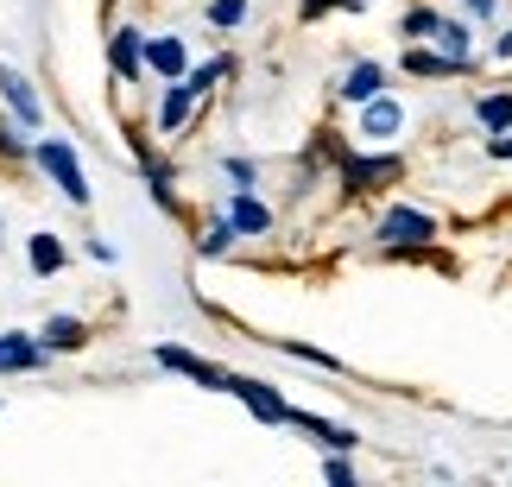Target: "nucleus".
<instances>
[{
  "mask_svg": "<svg viewBox=\"0 0 512 487\" xmlns=\"http://www.w3.org/2000/svg\"><path fill=\"white\" fill-rule=\"evenodd\" d=\"M336 184H342V203H361V197H386L392 184H405V159L399 152H342L336 159Z\"/></svg>",
  "mask_w": 512,
  "mask_h": 487,
  "instance_id": "obj_1",
  "label": "nucleus"
},
{
  "mask_svg": "<svg viewBox=\"0 0 512 487\" xmlns=\"http://www.w3.org/2000/svg\"><path fill=\"white\" fill-rule=\"evenodd\" d=\"M32 165L45 171L57 190H64V203L89 209V178H83V159H76L70 140H32Z\"/></svg>",
  "mask_w": 512,
  "mask_h": 487,
  "instance_id": "obj_2",
  "label": "nucleus"
},
{
  "mask_svg": "<svg viewBox=\"0 0 512 487\" xmlns=\"http://www.w3.org/2000/svg\"><path fill=\"white\" fill-rule=\"evenodd\" d=\"M373 235H380V247H437V216H424V209L411 203H392L380 209V222H373Z\"/></svg>",
  "mask_w": 512,
  "mask_h": 487,
  "instance_id": "obj_3",
  "label": "nucleus"
},
{
  "mask_svg": "<svg viewBox=\"0 0 512 487\" xmlns=\"http://www.w3.org/2000/svg\"><path fill=\"white\" fill-rule=\"evenodd\" d=\"M127 146H133V165H140V178H146V190H152V203H159L165 216L184 222V203H177V171H171V159H159V152L146 146V133H133V127H127Z\"/></svg>",
  "mask_w": 512,
  "mask_h": 487,
  "instance_id": "obj_4",
  "label": "nucleus"
},
{
  "mask_svg": "<svg viewBox=\"0 0 512 487\" xmlns=\"http://www.w3.org/2000/svg\"><path fill=\"white\" fill-rule=\"evenodd\" d=\"M152 361L165 367V374H184V380H196L203 393H228V367H215V361H203L196 348H177V342H159L152 348Z\"/></svg>",
  "mask_w": 512,
  "mask_h": 487,
  "instance_id": "obj_5",
  "label": "nucleus"
},
{
  "mask_svg": "<svg viewBox=\"0 0 512 487\" xmlns=\"http://www.w3.org/2000/svg\"><path fill=\"white\" fill-rule=\"evenodd\" d=\"M0 108L13 114L26 133L45 127V102H38V89H32V76L26 70H13V64H0Z\"/></svg>",
  "mask_w": 512,
  "mask_h": 487,
  "instance_id": "obj_6",
  "label": "nucleus"
},
{
  "mask_svg": "<svg viewBox=\"0 0 512 487\" xmlns=\"http://www.w3.org/2000/svg\"><path fill=\"white\" fill-rule=\"evenodd\" d=\"M399 70H405V76H424V83H443V76H468L475 64H462V57L437 51L430 38H411V45H405V57H399Z\"/></svg>",
  "mask_w": 512,
  "mask_h": 487,
  "instance_id": "obj_7",
  "label": "nucleus"
},
{
  "mask_svg": "<svg viewBox=\"0 0 512 487\" xmlns=\"http://www.w3.org/2000/svg\"><path fill=\"white\" fill-rule=\"evenodd\" d=\"M228 393L241 399L260 424H285V412H291V399L279 393V386H266V380H253V374H228Z\"/></svg>",
  "mask_w": 512,
  "mask_h": 487,
  "instance_id": "obj_8",
  "label": "nucleus"
},
{
  "mask_svg": "<svg viewBox=\"0 0 512 487\" xmlns=\"http://www.w3.org/2000/svg\"><path fill=\"white\" fill-rule=\"evenodd\" d=\"M108 70H114V83H140L146 76V32L140 26H114L108 32Z\"/></svg>",
  "mask_w": 512,
  "mask_h": 487,
  "instance_id": "obj_9",
  "label": "nucleus"
},
{
  "mask_svg": "<svg viewBox=\"0 0 512 487\" xmlns=\"http://www.w3.org/2000/svg\"><path fill=\"white\" fill-rule=\"evenodd\" d=\"M51 361V348L32 336V329H7L0 336V374H38Z\"/></svg>",
  "mask_w": 512,
  "mask_h": 487,
  "instance_id": "obj_10",
  "label": "nucleus"
},
{
  "mask_svg": "<svg viewBox=\"0 0 512 487\" xmlns=\"http://www.w3.org/2000/svg\"><path fill=\"white\" fill-rule=\"evenodd\" d=\"M190 70V51L177 32H146V76H159V83H177V76Z\"/></svg>",
  "mask_w": 512,
  "mask_h": 487,
  "instance_id": "obj_11",
  "label": "nucleus"
},
{
  "mask_svg": "<svg viewBox=\"0 0 512 487\" xmlns=\"http://www.w3.org/2000/svg\"><path fill=\"white\" fill-rule=\"evenodd\" d=\"M196 102H203V95H196L184 76H177V83H165V102H159V114H152V127H159L165 140H177V133L196 121Z\"/></svg>",
  "mask_w": 512,
  "mask_h": 487,
  "instance_id": "obj_12",
  "label": "nucleus"
},
{
  "mask_svg": "<svg viewBox=\"0 0 512 487\" xmlns=\"http://www.w3.org/2000/svg\"><path fill=\"white\" fill-rule=\"evenodd\" d=\"M285 424H298V431H310V437H317L323 443V450H354V443H361V437H354L348 431V424H336V418H317V412H304V405H291V412H285Z\"/></svg>",
  "mask_w": 512,
  "mask_h": 487,
  "instance_id": "obj_13",
  "label": "nucleus"
},
{
  "mask_svg": "<svg viewBox=\"0 0 512 487\" xmlns=\"http://www.w3.org/2000/svg\"><path fill=\"white\" fill-rule=\"evenodd\" d=\"M405 127V108L399 102H392V95L380 89V95H367V102H361V133H367V140H392V133H399Z\"/></svg>",
  "mask_w": 512,
  "mask_h": 487,
  "instance_id": "obj_14",
  "label": "nucleus"
},
{
  "mask_svg": "<svg viewBox=\"0 0 512 487\" xmlns=\"http://www.w3.org/2000/svg\"><path fill=\"white\" fill-rule=\"evenodd\" d=\"M0 171L19 178V171H32V133L13 121L7 108H0Z\"/></svg>",
  "mask_w": 512,
  "mask_h": 487,
  "instance_id": "obj_15",
  "label": "nucleus"
},
{
  "mask_svg": "<svg viewBox=\"0 0 512 487\" xmlns=\"http://www.w3.org/2000/svg\"><path fill=\"white\" fill-rule=\"evenodd\" d=\"M222 216L234 222V235H272V209H266L260 197H253V190H234Z\"/></svg>",
  "mask_w": 512,
  "mask_h": 487,
  "instance_id": "obj_16",
  "label": "nucleus"
},
{
  "mask_svg": "<svg viewBox=\"0 0 512 487\" xmlns=\"http://www.w3.org/2000/svg\"><path fill=\"white\" fill-rule=\"evenodd\" d=\"M89 336H95V329H89L83 317H64V310H57V317L38 329V342H45L51 355H76V348H89Z\"/></svg>",
  "mask_w": 512,
  "mask_h": 487,
  "instance_id": "obj_17",
  "label": "nucleus"
},
{
  "mask_svg": "<svg viewBox=\"0 0 512 487\" xmlns=\"http://www.w3.org/2000/svg\"><path fill=\"white\" fill-rule=\"evenodd\" d=\"M26 266L38 272V279H57V272L70 266V247L57 241V235H32V241H26Z\"/></svg>",
  "mask_w": 512,
  "mask_h": 487,
  "instance_id": "obj_18",
  "label": "nucleus"
},
{
  "mask_svg": "<svg viewBox=\"0 0 512 487\" xmlns=\"http://www.w3.org/2000/svg\"><path fill=\"white\" fill-rule=\"evenodd\" d=\"M430 45L449 51V57H462V64H475V32H468V19H437Z\"/></svg>",
  "mask_w": 512,
  "mask_h": 487,
  "instance_id": "obj_19",
  "label": "nucleus"
},
{
  "mask_svg": "<svg viewBox=\"0 0 512 487\" xmlns=\"http://www.w3.org/2000/svg\"><path fill=\"white\" fill-rule=\"evenodd\" d=\"M475 121H481V133H506V127H512V89L475 95Z\"/></svg>",
  "mask_w": 512,
  "mask_h": 487,
  "instance_id": "obj_20",
  "label": "nucleus"
},
{
  "mask_svg": "<svg viewBox=\"0 0 512 487\" xmlns=\"http://www.w3.org/2000/svg\"><path fill=\"white\" fill-rule=\"evenodd\" d=\"M380 89H386V64H373V57L342 76V102H367V95H380Z\"/></svg>",
  "mask_w": 512,
  "mask_h": 487,
  "instance_id": "obj_21",
  "label": "nucleus"
},
{
  "mask_svg": "<svg viewBox=\"0 0 512 487\" xmlns=\"http://www.w3.org/2000/svg\"><path fill=\"white\" fill-rule=\"evenodd\" d=\"M260 342H272V348H279V355H291V361L323 367V374H342V361L329 355V348H310V342H298V336H260Z\"/></svg>",
  "mask_w": 512,
  "mask_h": 487,
  "instance_id": "obj_22",
  "label": "nucleus"
},
{
  "mask_svg": "<svg viewBox=\"0 0 512 487\" xmlns=\"http://www.w3.org/2000/svg\"><path fill=\"white\" fill-rule=\"evenodd\" d=\"M234 70H241V64H234V57L222 51V57H209V64H196V70H184V83H190L196 95H209L215 83H228V76H234Z\"/></svg>",
  "mask_w": 512,
  "mask_h": 487,
  "instance_id": "obj_23",
  "label": "nucleus"
},
{
  "mask_svg": "<svg viewBox=\"0 0 512 487\" xmlns=\"http://www.w3.org/2000/svg\"><path fill=\"white\" fill-rule=\"evenodd\" d=\"M228 247H234V222L228 216H215V222L196 228V253H203V260H222Z\"/></svg>",
  "mask_w": 512,
  "mask_h": 487,
  "instance_id": "obj_24",
  "label": "nucleus"
},
{
  "mask_svg": "<svg viewBox=\"0 0 512 487\" xmlns=\"http://www.w3.org/2000/svg\"><path fill=\"white\" fill-rule=\"evenodd\" d=\"M437 7H411L405 19H399V38H405V45H411V38H430V32H437Z\"/></svg>",
  "mask_w": 512,
  "mask_h": 487,
  "instance_id": "obj_25",
  "label": "nucleus"
},
{
  "mask_svg": "<svg viewBox=\"0 0 512 487\" xmlns=\"http://www.w3.org/2000/svg\"><path fill=\"white\" fill-rule=\"evenodd\" d=\"M247 19V0H209V26L215 32H234Z\"/></svg>",
  "mask_w": 512,
  "mask_h": 487,
  "instance_id": "obj_26",
  "label": "nucleus"
},
{
  "mask_svg": "<svg viewBox=\"0 0 512 487\" xmlns=\"http://www.w3.org/2000/svg\"><path fill=\"white\" fill-rule=\"evenodd\" d=\"M222 178H228L234 190H253V178H260V165H253V159H222Z\"/></svg>",
  "mask_w": 512,
  "mask_h": 487,
  "instance_id": "obj_27",
  "label": "nucleus"
},
{
  "mask_svg": "<svg viewBox=\"0 0 512 487\" xmlns=\"http://www.w3.org/2000/svg\"><path fill=\"white\" fill-rule=\"evenodd\" d=\"M487 159H494V165H512V127H506V133H487Z\"/></svg>",
  "mask_w": 512,
  "mask_h": 487,
  "instance_id": "obj_28",
  "label": "nucleus"
},
{
  "mask_svg": "<svg viewBox=\"0 0 512 487\" xmlns=\"http://www.w3.org/2000/svg\"><path fill=\"white\" fill-rule=\"evenodd\" d=\"M323 475L336 481V487H354V469H348V462H342V450H329V462H323Z\"/></svg>",
  "mask_w": 512,
  "mask_h": 487,
  "instance_id": "obj_29",
  "label": "nucleus"
},
{
  "mask_svg": "<svg viewBox=\"0 0 512 487\" xmlns=\"http://www.w3.org/2000/svg\"><path fill=\"white\" fill-rule=\"evenodd\" d=\"M323 13H336V0H298V19H304V26H317Z\"/></svg>",
  "mask_w": 512,
  "mask_h": 487,
  "instance_id": "obj_30",
  "label": "nucleus"
},
{
  "mask_svg": "<svg viewBox=\"0 0 512 487\" xmlns=\"http://www.w3.org/2000/svg\"><path fill=\"white\" fill-rule=\"evenodd\" d=\"M494 7L500 0H468V19H494Z\"/></svg>",
  "mask_w": 512,
  "mask_h": 487,
  "instance_id": "obj_31",
  "label": "nucleus"
},
{
  "mask_svg": "<svg viewBox=\"0 0 512 487\" xmlns=\"http://www.w3.org/2000/svg\"><path fill=\"white\" fill-rule=\"evenodd\" d=\"M494 57H512V26L500 32V45H494Z\"/></svg>",
  "mask_w": 512,
  "mask_h": 487,
  "instance_id": "obj_32",
  "label": "nucleus"
},
{
  "mask_svg": "<svg viewBox=\"0 0 512 487\" xmlns=\"http://www.w3.org/2000/svg\"><path fill=\"white\" fill-rule=\"evenodd\" d=\"M336 7H342V13H367V0H336Z\"/></svg>",
  "mask_w": 512,
  "mask_h": 487,
  "instance_id": "obj_33",
  "label": "nucleus"
},
{
  "mask_svg": "<svg viewBox=\"0 0 512 487\" xmlns=\"http://www.w3.org/2000/svg\"><path fill=\"white\" fill-rule=\"evenodd\" d=\"M114 7H121V0H102V13H114Z\"/></svg>",
  "mask_w": 512,
  "mask_h": 487,
  "instance_id": "obj_34",
  "label": "nucleus"
},
{
  "mask_svg": "<svg viewBox=\"0 0 512 487\" xmlns=\"http://www.w3.org/2000/svg\"><path fill=\"white\" fill-rule=\"evenodd\" d=\"M0 247H7V241H0Z\"/></svg>",
  "mask_w": 512,
  "mask_h": 487,
  "instance_id": "obj_35",
  "label": "nucleus"
}]
</instances>
